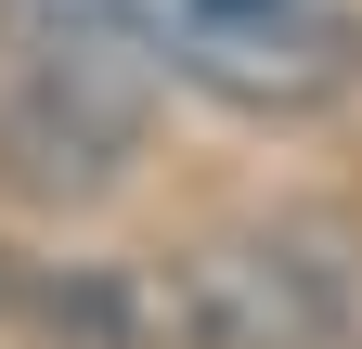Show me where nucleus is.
<instances>
[{"label": "nucleus", "instance_id": "1", "mask_svg": "<svg viewBox=\"0 0 362 349\" xmlns=\"http://www.w3.org/2000/svg\"><path fill=\"white\" fill-rule=\"evenodd\" d=\"M156 91H168V52L129 26H90L52 39V52H13L0 65V182L26 207H104L129 194V168L156 143Z\"/></svg>", "mask_w": 362, "mask_h": 349}, {"label": "nucleus", "instance_id": "2", "mask_svg": "<svg viewBox=\"0 0 362 349\" xmlns=\"http://www.w3.org/2000/svg\"><path fill=\"white\" fill-rule=\"evenodd\" d=\"M129 272L143 349H349V272L298 233H194Z\"/></svg>", "mask_w": 362, "mask_h": 349}, {"label": "nucleus", "instance_id": "3", "mask_svg": "<svg viewBox=\"0 0 362 349\" xmlns=\"http://www.w3.org/2000/svg\"><path fill=\"white\" fill-rule=\"evenodd\" d=\"M168 65L181 78H207L220 104H246V117H310V104H337L362 52H349V26L337 13H259V26H181L168 39Z\"/></svg>", "mask_w": 362, "mask_h": 349}, {"label": "nucleus", "instance_id": "4", "mask_svg": "<svg viewBox=\"0 0 362 349\" xmlns=\"http://www.w3.org/2000/svg\"><path fill=\"white\" fill-rule=\"evenodd\" d=\"M90 26H129V0H0V65L52 52V39H90Z\"/></svg>", "mask_w": 362, "mask_h": 349}, {"label": "nucleus", "instance_id": "5", "mask_svg": "<svg viewBox=\"0 0 362 349\" xmlns=\"http://www.w3.org/2000/svg\"><path fill=\"white\" fill-rule=\"evenodd\" d=\"M194 26H259V13H298V0H181Z\"/></svg>", "mask_w": 362, "mask_h": 349}, {"label": "nucleus", "instance_id": "6", "mask_svg": "<svg viewBox=\"0 0 362 349\" xmlns=\"http://www.w3.org/2000/svg\"><path fill=\"white\" fill-rule=\"evenodd\" d=\"M0 324H26V259H0Z\"/></svg>", "mask_w": 362, "mask_h": 349}]
</instances>
